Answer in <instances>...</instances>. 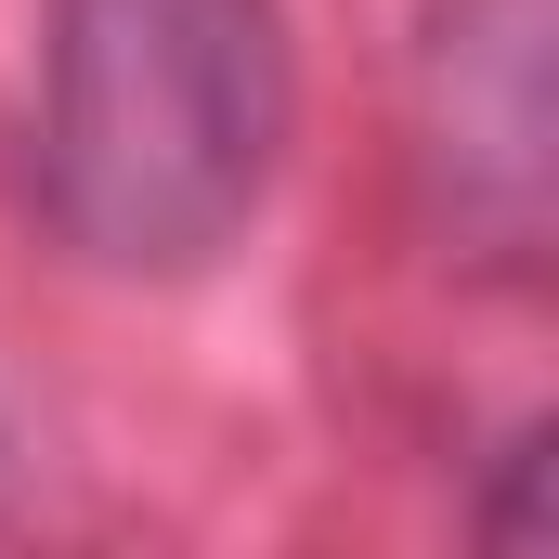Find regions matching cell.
<instances>
[{
	"label": "cell",
	"mask_w": 559,
	"mask_h": 559,
	"mask_svg": "<svg viewBox=\"0 0 559 559\" xmlns=\"http://www.w3.org/2000/svg\"><path fill=\"white\" fill-rule=\"evenodd\" d=\"M286 0H52L39 209L92 274H209L286 169Z\"/></svg>",
	"instance_id": "1"
},
{
	"label": "cell",
	"mask_w": 559,
	"mask_h": 559,
	"mask_svg": "<svg viewBox=\"0 0 559 559\" xmlns=\"http://www.w3.org/2000/svg\"><path fill=\"white\" fill-rule=\"evenodd\" d=\"M429 92V169H442V209L508 261L534 274L547 261V0H442L417 52Z\"/></svg>",
	"instance_id": "2"
}]
</instances>
